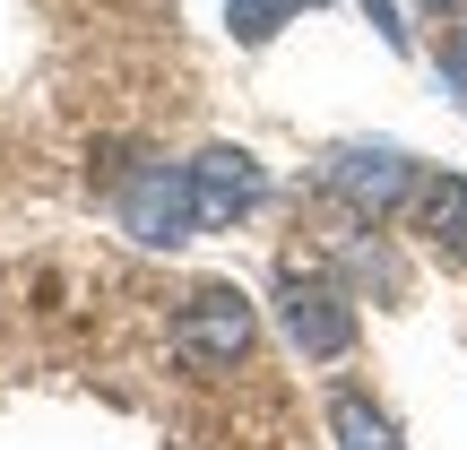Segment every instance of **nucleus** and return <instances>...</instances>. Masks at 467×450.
Here are the masks:
<instances>
[{
	"mask_svg": "<svg viewBox=\"0 0 467 450\" xmlns=\"http://www.w3.org/2000/svg\"><path fill=\"white\" fill-rule=\"evenodd\" d=\"M277 320H285V338H295L303 355H320V364H337V355L355 347V303H347V286L303 277V268H285V286H277Z\"/></svg>",
	"mask_w": 467,
	"mask_h": 450,
	"instance_id": "obj_2",
	"label": "nucleus"
},
{
	"mask_svg": "<svg viewBox=\"0 0 467 450\" xmlns=\"http://www.w3.org/2000/svg\"><path fill=\"white\" fill-rule=\"evenodd\" d=\"M182 183H191V225H234L260 200V165L243 148H208L200 165H182Z\"/></svg>",
	"mask_w": 467,
	"mask_h": 450,
	"instance_id": "obj_4",
	"label": "nucleus"
},
{
	"mask_svg": "<svg viewBox=\"0 0 467 450\" xmlns=\"http://www.w3.org/2000/svg\"><path fill=\"white\" fill-rule=\"evenodd\" d=\"M441 78H451V96L467 104V26L451 35V44H441Z\"/></svg>",
	"mask_w": 467,
	"mask_h": 450,
	"instance_id": "obj_8",
	"label": "nucleus"
},
{
	"mask_svg": "<svg viewBox=\"0 0 467 450\" xmlns=\"http://www.w3.org/2000/svg\"><path fill=\"white\" fill-rule=\"evenodd\" d=\"M424 9H433V17H467V0H424Z\"/></svg>",
	"mask_w": 467,
	"mask_h": 450,
	"instance_id": "obj_9",
	"label": "nucleus"
},
{
	"mask_svg": "<svg viewBox=\"0 0 467 450\" xmlns=\"http://www.w3.org/2000/svg\"><path fill=\"white\" fill-rule=\"evenodd\" d=\"M329 191L355 217H389V208L416 191V165H407L399 148H347V156H329Z\"/></svg>",
	"mask_w": 467,
	"mask_h": 450,
	"instance_id": "obj_3",
	"label": "nucleus"
},
{
	"mask_svg": "<svg viewBox=\"0 0 467 450\" xmlns=\"http://www.w3.org/2000/svg\"><path fill=\"white\" fill-rule=\"evenodd\" d=\"M173 347H182L191 372H234L251 355V303L234 286H200L182 303V320H173Z\"/></svg>",
	"mask_w": 467,
	"mask_h": 450,
	"instance_id": "obj_1",
	"label": "nucleus"
},
{
	"mask_svg": "<svg viewBox=\"0 0 467 450\" xmlns=\"http://www.w3.org/2000/svg\"><path fill=\"white\" fill-rule=\"evenodd\" d=\"M416 217H424V234H433V243L467 268V183H459V173H433V183H416Z\"/></svg>",
	"mask_w": 467,
	"mask_h": 450,
	"instance_id": "obj_5",
	"label": "nucleus"
},
{
	"mask_svg": "<svg viewBox=\"0 0 467 450\" xmlns=\"http://www.w3.org/2000/svg\"><path fill=\"white\" fill-rule=\"evenodd\" d=\"M329 434H337V450H407L399 424H389L364 390H337V399H329Z\"/></svg>",
	"mask_w": 467,
	"mask_h": 450,
	"instance_id": "obj_6",
	"label": "nucleus"
},
{
	"mask_svg": "<svg viewBox=\"0 0 467 450\" xmlns=\"http://www.w3.org/2000/svg\"><path fill=\"white\" fill-rule=\"evenodd\" d=\"M303 9H320V0H225V17H234L243 44H268V35H277L285 17H303Z\"/></svg>",
	"mask_w": 467,
	"mask_h": 450,
	"instance_id": "obj_7",
	"label": "nucleus"
}]
</instances>
